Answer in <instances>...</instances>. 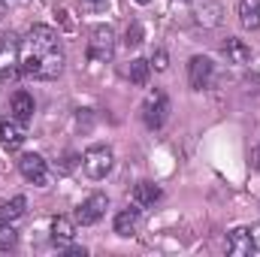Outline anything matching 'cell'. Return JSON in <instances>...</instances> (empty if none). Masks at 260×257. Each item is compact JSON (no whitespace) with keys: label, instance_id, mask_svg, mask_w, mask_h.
<instances>
[{"label":"cell","instance_id":"cell-28","mask_svg":"<svg viewBox=\"0 0 260 257\" xmlns=\"http://www.w3.org/2000/svg\"><path fill=\"white\" fill-rule=\"evenodd\" d=\"M136 3H142V6H145V3H148V0H136Z\"/></svg>","mask_w":260,"mask_h":257},{"label":"cell","instance_id":"cell-29","mask_svg":"<svg viewBox=\"0 0 260 257\" xmlns=\"http://www.w3.org/2000/svg\"><path fill=\"white\" fill-rule=\"evenodd\" d=\"M0 3H6V0H0Z\"/></svg>","mask_w":260,"mask_h":257},{"label":"cell","instance_id":"cell-10","mask_svg":"<svg viewBox=\"0 0 260 257\" xmlns=\"http://www.w3.org/2000/svg\"><path fill=\"white\" fill-rule=\"evenodd\" d=\"M160 197H164V191H160L154 182H139V185L133 188V194H130L133 206H139V209H148V206H154Z\"/></svg>","mask_w":260,"mask_h":257},{"label":"cell","instance_id":"cell-15","mask_svg":"<svg viewBox=\"0 0 260 257\" xmlns=\"http://www.w3.org/2000/svg\"><path fill=\"white\" fill-rule=\"evenodd\" d=\"M239 24L245 30L260 27V0H239Z\"/></svg>","mask_w":260,"mask_h":257},{"label":"cell","instance_id":"cell-27","mask_svg":"<svg viewBox=\"0 0 260 257\" xmlns=\"http://www.w3.org/2000/svg\"><path fill=\"white\" fill-rule=\"evenodd\" d=\"M6 40H9V37H0V52L6 49Z\"/></svg>","mask_w":260,"mask_h":257},{"label":"cell","instance_id":"cell-2","mask_svg":"<svg viewBox=\"0 0 260 257\" xmlns=\"http://www.w3.org/2000/svg\"><path fill=\"white\" fill-rule=\"evenodd\" d=\"M115 55V34L109 24H97L88 40V61L94 64H109Z\"/></svg>","mask_w":260,"mask_h":257},{"label":"cell","instance_id":"cell-3","mask_svg":"<svg viewBox=\"0 0 260 257\" xmlns=\"http://www.w3.org/2000/svg\"><path fill=\"white\" fill-rule=\"evenodd\" d=\"M115 164V154L109 145H91L85 154H82V170L91 176V179H106L109 170Z\"/></svg>","mask_w":260,"mask_h":257},{"label":"cell","instance_id":"cell-19","mask_svg":"<svg viewBox=\"0 0 260 257\" xmlns=\"http://www.w3.org/2000/svg\"><path fill=\"white\" fill-rule=\"evenodd\" d=\"M139 43H142V24L139 21H130L127 30H124V46L127 49H136Z\"/></svg>","mask_w":260,"mask_h":257},{"label":"cell","instance_id":"cell-11","mask_svg":"<svg viewBox=\"0 0 260 257\" xmlns=\"http://www.w3.org/2000/svg\"><path fill=\"white\" fill-rule=\"evenodd\" d=\"M221 52L227 55L230 64H245V61H251V46H248L245 40H239V37H227V43L221 46Z\"/></svg>","mask_w":260,"mask_h":257},{"label":"cell","instance_id":"cell-9","mask_svg":"<svg viewBox=\"0 0 260 257\" xmlns=\"http://www.w3.org/2000/svg\"><path fill=\"white\" fill-rule=\"evenodd\" d=\"M254 248V239H251V227H236L227 233V254L233 257H245L251 254Z\"/></svg>","mask_w":260,"mask_h":257},{"label":"cell","instance_id":"cell-23","mask_svg":"<svg viewBox=\"0 0 260 257\" xmlns=\"http://www.w3.org/2000/svg\"><path fill=\"white\" fill-rule=\"evenodd\" d=\"M79 3H82L85 9H91V12H100V9H103L109 0H79Z\"/></svg>","mask_w":260,"mask_h":257},{"label":"cell","instance_id":"cell-8","mask_svg":"<svg viewBox=\"0 0 260 257\" xmlns=\"http://www.w3.org/2000/svg\"><path fill=\"white\" fill-rule=\"evenodd\" d=\"M24 139H27L24 121H18V118H3V121H0V145H3V148L18 151V148L24 145Z\"/></svg>","mask_w":260,"mask_h":257},{"label":"cell","instance_id":"cell-1","mask_svg":"<svg viewBox=\"0 0 260 257\" xmlns=\"http://www.w3.org/2000/svg\"><path fill=\"white\" fill-rule=\"evenodd\" d=\"M18 64L21 73L30 79H58L64 73V49L58 30L46 24H34L18 46Z\"/></svg>","mask_w":260,"mask_h":257},{"label":"cell","instance_id":"cell-20","mask_svg":"<svg viewBox=\"0 0 260 257\" xmlns=\"http://www.w3.org/2000/svg\"><path fill=\"white\" fill-rule=\"evenodd\" d=\"M15 245V230L9 221H0V251H9Z\"/></svg>","mask_w":260,"mask_h":257},{"label":"cell","instance_id":"cell-18","mask_svg":"<svg viewBox=\"0 0 260 257\" xmlns=\"http://www.w3.org/2000/svg\"><path fill=\"white\" fill-rule=\"evenodd\" d=\"M148 73H151V64H148V61H142V58H133V61H130L127 76L136 88H145V85H148Z\"/></svg>","mask_w":260,"mask_h":257},{"label":"cell","instance_id":"cell-6","mask_svg":"<svg viewBox=\"0 0 260 257\" xmlns=\"http://www.w3.org/2000/svg\"><path fill=\"white\" fill-rule=\"evenodd\" d=\"M212 79H215V64H212V58L194 55V58L188 61V82H191V88H194V91H203V88H209Z\"/></svg>","mask_w":260,"mask_h":257},{"label":"cell","instance_id":"cell-13","mask_svg":"<svg viewBox=\"0 0 260 257\" xmlns=\"http://www.w3.org/2000/svg\"><path fill=\"white\" fill-rule=\"evenodd\" d=\"M9 109H12V118L30 121V118H34V97H30L27 91H15L12 100H9Z\"/></svg>","mask_w":260,"mask_h":257},{"label":"cell","instance_id":"cell-21","mask_svg":"<svg viewBox=\"0 0 260 257\" xmlns=\"http://www.w3.org/2000/svg\"><path fill=\"white\" fill-rule=\"evenodd\" d=\"M148 64L154 67L157 73H164V70L170 67V55H167L164 49H154V52H151V61H148Z\"/></svg>","mask_w":260,"mask_h":257},{"label":"cell","instance_id":"cell-24","mask_svg":"<svg viewBox=\"0 0 260 257\" xmlns=\"http://www.w3.org/2000/svg\"><path fill=\"white\" fill-rule=\"evenodd\" d=\"M251 167H254V170L260 173V142L254 145V148H251Z\"/></svg>","mask_w":260,"mask_h":257},{"label":"cell","instance_id":"cell-4","mask_svg":"<svg viewBox=\"0 0 260 257\" xmlns=\"http://www.w3.org/2000/svg\"><path fill=\"white\" fill-rule=\"evenodd\" d=\"M167 115H170V100H167V94H164V91H151V94L145 97V103H142V121H145V127L148 130L164 127Z\"/></svg>","mask_w":260,"mask_h":257},{"label":"cell","instance_id":"cell-12","mask_svg":"<svg viewBox=\"0 0 260 257\" xmlns=\"http://www.w3.org/2000/svg\"><path fill=\"white\" fill-rule=\"evenodd\" d=\"M194 15H197V24H203V27H218L224 21V9H221L218 0H206Z\"/></svg>","mask_w":260,"mask_h":257},{"label":"cell","instance_id":"cell-16","mask_svg":"<svg viewBox=\"0 0 260 257\" xmlns=\"http://www.w3.org/2000/svg\"><path fill=\"white\" fill-rule=\"evenodd\" d=\"M73 236H76L73 221L64 218V215H58V218L52 221V239H55V242H61V245H67V242H73Z\"/></svg>","mask_w":260,"mask_h":257},{"label":"cell","instance_id":"cell-5","mask_svg":"<svg viewBox=\"0 0 260 257\" xmlns=\"http://www.w3.org/2000/svg\"><path fill=\"white\" fill-rule=\"evenodd\" d=\"M106 209H109V197H106V194H91V197L76 209V221H79L82 227H91V224H97V221L106 215Z\"/></svg>","mask_w":260,"mask_h":257},{"label":"cell","instance_id":"cell-26","mask_svg":"<svg viewBox=\"0 0 260 257\" xmlns=\"http://www.w3.org/2000/svg\"><path fill=\"white\" fill-rule=\"evenodd\" d=\"M67 254H70V257H85V248H70Z\"/></svg>","mask_w":260,"mask_h":257},{"label":"cell","instance_id":"cell-25","mask_svg":"<svg viewBox=\"0 0 260 257\" xmlns=\"http://www.w3.org/2000/svg\"><path fill=\"white\" fill-rule=\"evenodd\" d=\"M251 239H254V248H260V224L251 227Z\"/></svg>","mask_w":260,"mask_h":257},{"label":"cell","instance_id":"cell-7","mask_svg":"<svg viewBox=\"0 0 260 257\" xmlns=\"http://www.w3.org/2000/svg\"><path fill=\"white\" fill-rule=\"evenodd\" d=\"M18 173L30 182V185H46L49 182V164L40 157V154H24L21 160H18Z\"/></svg>","mask_w":260,"mask_h":257},{"label":"cell","instance_id":"cell-17","mask_svg":"<svg viewBox=\"0 0 260 257\" xmlns=\"http://www.w3.org/2000/svg\"><path fill=\"white\" fill-rule=\"evenodd\" d=\"M24 209H27V203H24V197H12V200H6V203H0V221H18L21 215H24Z\"/></svg>","mask_w":260,"mask_h":257},{"label":"cell","instance_id":"cell-14","mask_svg":"<svg viewBox=\"0 0 260 257\" xmlns=\"http://www.w3.org/2000/svg\"><path fill=\"white\" fill-rule=\"evenodd\" d=\"M139 230V206L136 209H121L115 215V233L118 236H133Z\"/></svg>","mask_w":260,"mask_h":257},{"label":"cell","instance_id":"cell-22","mask_svg":"<svg viewBox=\"0 0 260 257\" xmlns=\"http://www.w3.org/2000/svg\"><path fill=\"white\" fill-rule=\"evenodd\" d=\"M76 164H82V157L70 151V154H64V160L58 164V173H61V176H67V173H73V167H76Z\"/></svg>","mask_w":260,"mask_h":257}]
</instances>
